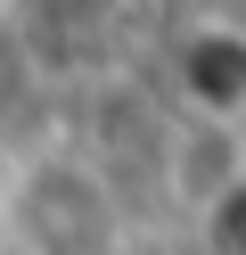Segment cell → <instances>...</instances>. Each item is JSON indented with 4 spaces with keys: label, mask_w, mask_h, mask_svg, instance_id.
<instances>
[{
    "label": "cell",
    "mask_w": 246,
    "mask_h": 255,
    "mask_svg": "<svg viewBox=\"0 0 246 255\" xmlns=\"http://www.w3.org/2000/svg\"><path fill=\"white\" fill-rule=\"evenodd\" d=\"M0 231L16 255H115V173L82 148H33L0 181Z\"/></svg>",
    "instance_id": "6da1fadb"
},
{
    "label": "cell",
    "mask_w": 246,
    "mask_h": 255,
    "mask_svg": "<svg viewBox=\"0 0 246 255\" xmlns=\"http://www.w3.org/2000/svg\"><path fill=\"white\" fill-rule=\"evenodd\" d=\"M164 91H172V116L189 124H246V25L238 17H189L172 33L164 58Z\"/></svg>",
    "instance_id": "7a4b0ae2"
},
{
    "label": "cell",
    "mask_w": 246,
    "mask_h": 255,
    "mask_svg": "<svg viewBox=\"0 0 246 255\" xmlns=\"http://www.w3.org/2000/svg\"><path fill=\"white\" fill-rule=\"evenodd\" d=\"M197 222H205L213 255H246V173H238V181H230L213 206H197Z\"/></svg>",
    "instance_id": "3957f363"
},
{
    "label": "cell",
    "mask_w": 246,
    "mask_h": 255,
    "mask_svg": "<svg viewBox=\"0 0 246 255\" xmlns=\"http://www.w3.org/2000/svg\"><path fill=\"white\" fill-rule=\"evenodd\" d=\"M16 8H25V0H0V25H8V17H16Z\"/></svg>",
    "instance_id": "277c9868"
}]
</instances>
